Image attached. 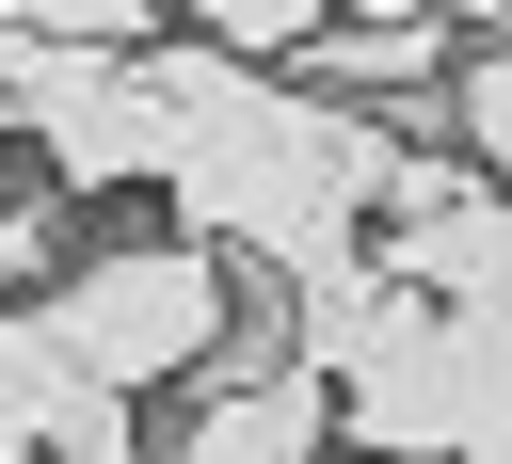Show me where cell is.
Instances as JSON below:
<instances>
[{
  "mask_svg": "<svg viewBox=\"0 0 512 464\" xmlns=\"http://www.w3.org/2000/svg\"><path fill=\"white\" fill-rule=\"evenodd\" d=\"M32 48H48V32H16V16H0V96H16V80H32Z\"/></svg>",
  "mask_w": 512,
  "mask_h": 464,
  "instance_id": "cell-10",
  "label": "cell"
},
{
  "mask_svg": "<svg viewBox=\"0 0 512 464\" xmlns=\"http://www.w3.org/2000/svg\"><path fill=\"white\" fill-rule=\"evenodd\" d=\"M224 320H240V256H208L192 224H160V240H96V256L48 272V336H64L80 384H112V400L224 368Z\"/></svg>",
  "mask_w": 512,
  "mask_h": 464,
  "instance_id": "cell-1",
  "label": "cell"
},
{
  "mask_svg": "<svg viewBox=\"0 0 512 464\" xmlns=\"http://www.w3.org/2000/svg\"><path fill=\"white\" fill-rule=\"evenodd\" d=\"M192 32H208V48H240V64H288V48L320 32V0H192Z\"/></svg>",
  "mask_w": 512,
  "mask_h": 464,
  "instance_id": "cell-8",
  "label": "cell"
},
{
  "mask_svg": "<svg viewBox=\"0 0 512 464\" xmlns=\"http://www.w3.org/2000/svg\"><path fill=\"white\" fill-rule=\"evenodd\" d=\"M336 432L384 448V464H464V320L448 304H384V336L336 368Z\"/></svg>",
  "mask_w": 512,
  "mask_h": 464,
  "instance_id": "cell-3",
  "label": "cell"
},
{
  "mask_svg": "<svg viewBox=\"0 0 512 464\" xmlns=\"http://www.w3.org/2000/svg\"><path fill=\"white\" fill-rule=\"evenodd\" d=\"M288 80H304V96H336V112H352V96H384V112H400V96H432V80H448V48H432V16H320V32L288 48Z\"/></svg>",
  "mask_w": 512,
  "mask_h": 464,
  "instance_id": "cell-5",
  "label": "cell"
},
{
  "mask_svg": "<svg viewBox=\"0 0 512 464\" xmlns=\"http://www.w3.org/2000/svg\"><path fill=\"white\" fill-rule=\"evenodd\" d=\"M16 128H32L48 192H160V160H176V96L144 80V48H80V32L32 48Z\"/></svg>",
  "mask_w": 512,
  "mask_h": 464,
  "instance_id": "cell-2",
  "label": "cell"
},
{
  "mask_svg": "<svg viewBox=\"0 0 512 464\" xmlns=\"http://www.w3.org/2000/svg\"><path fill=\"white\" fill-rule=\"evenodd\" d=\"M320 16H480V32H512L496 0H320Z\"/></svg>",
  "mask_w": 512,
  "mask_h": 464,
  "instance_id": "cell-9",
  "label": "cell"
},
{
  "mask_svg": "<svg viewBox=\"0 0 512 464\" xmlns=\"http://www.w3.org/2000/svg\"><path fill=\"white\" fill-rule=\"evenodd\" d=\"M432 96H448V128H464V160H480V176H496V192H512V32H496V48H480V64H448V80H432Z\"/></svg>",
  "mask_w": 512,
  "mask_h": 464,
  "instance_id": "cell-7",
  "label": "cell"
},
{
  "mask_svg": "<svg viewBox=\"0 0 512 464\" xmlns=\"http://www.w3.org/2000/svg\"><path fill=\"white\" fill-rule=\"evenodd\" d=\"M0 464H16V448H0Z\"/></svg>",
  "mask_w": 512,
  "mask_h": 464,
  "instance_id": "cell-11",
  "label": "cell"
},
{
  "mask_svg": "<svg viewBox=\"0 0 512 464\" xmlns=\"http://www.w3.org/2000/svg\"><path fill=\"white\" fill-rule=\"evenodd\" d=\"M0 176H16V160H0Z\"/></svg>",
  "mask_w": 512,
  "mask_h": 464,
  "instance_id": "cell-12",
  "label": "cell"
},
{
  "mask_svg": "<svg viewBox=\"0 0 512 464\" xmlns=\"http://www.w3.org/2000/svg\"><path fill=\"white\" fill-rule=\"evenodd\" d=\"M384 288H416V304H512V192L480 176V192L384 224Z\"/></svg>",
  "mask_w": 512,
  "mask_h": 464,
  "instance_id": "cell-4",
  "label": "cell"
},
{
  "mask_svg": "<svg viewBox=\"0 0 512 464\" xmlns=\"http://www.w3.org/2000/svg\"><path fill=\"white\" fill-rule=\"evenodd\" d=\"M64 400H80V352H64V336H48V304H0V448H16V464H32V448H48V416H64Z\"/></svg>",
  "mask_w": 512,
  "mask_h": 464,
  "instance_id": "cell-6",
  "label": "cell"
}]
</instances>
